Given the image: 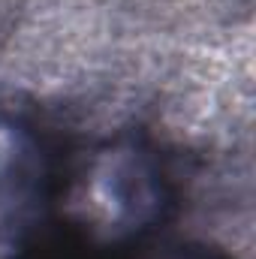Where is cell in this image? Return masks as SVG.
I'll return each mask as SVG.
<instances>
[{"label": "cell", "mask_w": 256, "mask_h": 259, "mask_svg": "<svg viewBox=\"0 0 256 259\" xmlns=\"http://www.w3.org/2000/svg\"><path fill=\"white\" fill-rule=\"evenodd\" d=\"M136 259H235L229 250L208 244V241H196V238H166V241H154L148 244Z\"/></svg>", "instance_id": "cell-2"}, {"label": "cell", "mask_w": 256, "mask_h": 259, "mask_svg": "<svg viewBox=\"0 0 256 259\" xmlns=\"http://www.w3.org/2000/svg\"><path fill=\"white\" fill-rule=\"evenodd\" d=\"M6 259H109V253L81 226H66L39 235L36 241H27Z\"/></svg>", "instance_id": "cell-1"}]
</instances>
